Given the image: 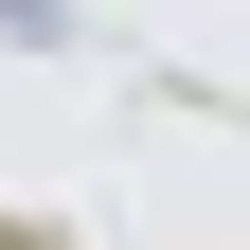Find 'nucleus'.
Instances as JSON below:
<instances>
[{
    "label": "nucleus",
    "mask_w": 250,
    "mask_h": 250,
    "mask_svg": "<svg viewBox=\"0 0 250 250\" xmlns=\"http://www.w3.org/2000/svg\"><path fill=\"white\" fill-rule=\"evenodd\" d=\"M0 36H54V0H0Z\"/></svg>",
    "instance_id": "f257e3e1"
}]
</instances>
